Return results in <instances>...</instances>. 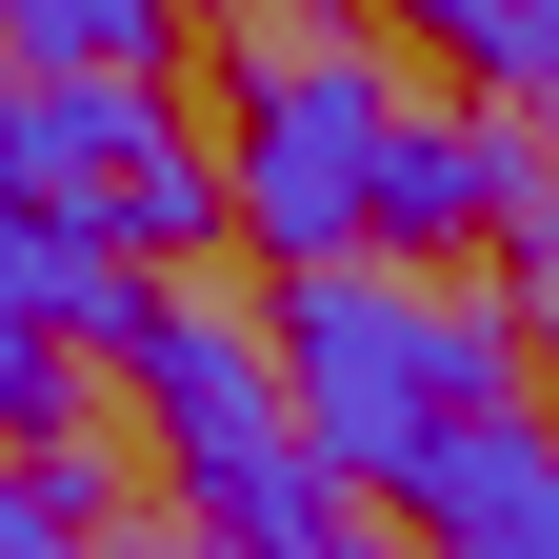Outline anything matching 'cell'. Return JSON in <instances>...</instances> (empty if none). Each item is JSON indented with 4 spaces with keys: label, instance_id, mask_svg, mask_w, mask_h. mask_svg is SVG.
Listing matches in <instances>:
<instances>
[{
    "label": "cell",
    "instance_id": "cell-6",
    "mask_svg": "<svg viewBox=\"0 0 559 559\" xmlns=\"http://www.w3.org/2000/svg\"><path fill=\"white\" fill-rule=\"evenodd\" d=\"M500 221V120H419L400 100V140H380V240H479Z\"/></svg>",
    "mask_w": 559,
    "mask_h": 559
},
{
    "label": "cell",
    "instance_id": "cell-2",
    "mask_svg": "<svg viewBox=\"0 0 559 559\" xmlns=\"http://www.w3.org/2000/svg\"><path fill=\"white\" fill-rule=\"evenodd\" d=\"M120 380H140V419H160V460H180L200 539H240V559H320V539H340V479H320L300 400H280V360H260L240 320H200V300H140Z\"/></svg>",
    "mask_w": 559,
    "mask_h": 559
},
{
    "label": "cell",
    "instance_id": "cell-9",
    "mask_svg": "<svg viewBox=\"0 0 559 559\" xmlns=\"http://www.w3.org/2000/svg\"><path fill=\"white\" fill-rule=\"evenodd\" d=\"M0 440H81V340L40 300H0Z\"/></svg>",
    "mask_w": 559,
    "mask_h": 559
},
{
    "label": "cell",
    "instance_id": "cell-11",
    "mask_svg": "<svg viewBox=\"0 0 559 559\" xmlns=\"http://www.w3.org/2000/svg\"><path fill=\"white\" fill-rule=\"evenodd\" d=\"M140 559H240V539H140Z\"/></svg>",
    "mask_w": 559,
    "mask_h": 559
},
{
    "label": "cell",
    "instance_id": "cell-10",
    "mask_svg": "<svg viewBox=\"0 0 559 559\" xmlns=\"http://www.w3.org/2000/svg\"><path fill=\"white\" fill-rule=\"evenodd\" d=\"M320 559H419V539H380V520H340V539H320Z\"/></svg>",
    "mask_w": 559,
    "mask_h": 559
},
{
    "label": "cell",
    "instance_id": "cell-5",
    "mask_svg": "<svg viewBox=\"0 0 559 559\" xmlns=\"http://www.w3.org/2000/svg\"><path fill=\"white\" fill-rule=\"evenodd\" d=\"M81 221H100V240H120L140 280H160V260H200V240H240V200H221V140L140 100V140L100 160V200H81Z\"/></svg>",
    "mask_w": 559,
    "mask_h": 559
},
{
    "label": "cell",
    "instance_id": "cell-8",
    "mask_svg": "<svg viewBox=\"0 0 559 559\" xmlns=\"http://www.w3.org/2000/svg\"><path fill=\"white\" fill-rule=\"evenodd\" d=\"M0 559H120L100 539V460L60 440V460H0Z\"/></svg>",
    "mask_w": 559,
    "mask_h": 559
},
{
    "label": "cell",
    "instance_id": "cell-3",
    "mask_svg": "<svg viewBox=\"0 0 559 559\" xmlns=\"http://www.w3.org/2000/svg\"><path fill=\"white\" fill-rule=\"evenodd\" d=\"M380 140H400V81L360 40H260L240 60V120H221V200L240 240L300 280V260H360L380 240Z\"/></svg>",
    "mask_w": 559,
    "mask_h": 559
},
{
    "label": "cell",
    "instance_id": "cell-1",
    "mask_svg": "<svg viewBox=\"0 0 559 559\" xmlns=\"http://www.w3.org/2000/svg\"><path fill=\"white\" fill-rule=\"evenodd\" d=\"M280 400H300V440H320L340 500H380L440 419L520 400V300L400 280L380 240H360V260H300V280H280Z\"/></svg>",
    "mask_w": 559,
    "mask_h": 559
},
{
    "label": "cell",
    "instance_id": "cell-4",
    "mask_svg": "<svg viewBox=\"0 0 559 559\" xmlns=\"http://www.w3.org/2000/svg\"><path fill=\"white\" fill-rule=\"evenodd\" d=\"M380 500L419 520V559H559V419L539 400H479V419H440Z\"/></svg>",
    "mask_w": 559,
    "mask_h": 559
},
{
    "label": "cell",
    "instance_id": "cell-7",
    "mask_svg": "<svg viewBox=\"0 0 559 559\" xmlns=\"http://www.w3.org/2000/svg\"><path fill=\"white\" fill-rule=\"evenodd\" d=\"M0 60H21V81H160L180 0H0Z\"/></svg>",
    "mask_w": 559,
    "mask_h": 559
}]
</instances>
